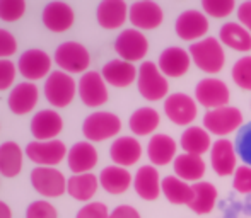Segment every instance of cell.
Returning a JSON list of instances; mask_svg holds the SVG:
<instances>
[{"label":"cell","mask_w":251,"mask_h":218,"mask_svg":"<svg viewBox=\"0 0 251 218\" xmlns=\"http://www.w3.org/2000/svg\"><path fill=\"white\" fill-rule=\"evenodd\" d=\"M162 195L173 205H190L193 199V186L176 175H166L161 182Z\"/></svg>","instance_id":"d6a6232c"},{"label":"cell","mask_w":251,"mask_h":218,"mask_svg":"<svg viewBox=\"0 0 251 218\" xmlns=\"http://www.w3.org/2000/svg\"><path fill=\"white\" fill-rule=\"evenodd\" d=\"M190 65H192V56H190L188 51L179 46L166 48L157 62L159 70L171 79H178V77L185 75L188 72Z\"/></svg>","instance_id":"44dd1931"},{"label":"cell","mask_w":251,"mask_h":218,"mask_svg":"<svg viewBox=\"0 0 251 218\" xmlns=\"http://www.w3.org/2000/svg\"><path fill=\"white\" fill-rule=\"evenodd\" d=\"M232 188L241 195H251V167L250 165H239L234 172Z\"/></svg>","instance_id":"60d3db41"},{"label":"cell","mask_w":251,"mask_h":218,"mask_svg":"<svg viewBox=\"0 0 251 218\" xmlns=\"http://www.w3.org/2000/svg\"><path fill=\"white\" fill-rule=\"evenodd\" d=\"M77 92L75 80L62 70H55L47 77L45 97L53 108H67L74 101Z\"/></svg>","instance_id":"5b68a950"},{"label":"cell","mask_w":251,"mask_h":218,"mask_svg":"<svg viewBox=\"0 0 251 218\" xmlns=\"http://www.w3.org/2000/svg\"><path fill=\"white\" fill-rule=\"evenodd\" d=\"M128 10L130 7L123 0H102L96 10L98 22L104 29H118L125 24Z\"/></svg>","instance_id":"cb8c5ba5"},{"label":"cell","mask_w":251,"mask_h":218,"mask_svg":"<svg viewBox=\"0 0 251 218\" xmlns=\"http://www.w3.org/2000/svg\"><path fill=\"white\" fill-rule=\"evenodd\" d=\"M161 182L162 181L159 179V172L154 165H142L137 171L135 177H133V188H135V193L142 199L154 201L162 193Z\"/></svg>","instance_id":"d4e9b609"},{"label":"cell","mask_w":251,"mask_h":218,"mask_svg":"<svg viewBox=\"0 0 251 218\" xmlns=\"http://www.w3.org/2000/svg\"><path fill=\"white\" fill-rule=\"evenodd\" d=\"M229 99H231L229 87L226 86L224 80L215 79V77L200 80L195 87V101L200 106L207 108L208 111L227 106Z\"/></svg>","instance_id":"ba28073f"},{"label":"cell","mask_w":251,"mask_h":218,"mask_svg":"<svg viewBox=\"0 0 251 218\" xmlns=\"http://www.w3.org/2000/svg\"><path fill=\"white\" fill-rule=\"evenodd\" d=\"M109 157L120 167L135 165L142 157V145L133 136H118L109 149Z\"/></svg>","instance_id":"603a6c76"},{"label":"cell","mask_w":251,"mask_h":218,"mask_svg":"<svg viewBox=\"0 0 251 218\" xmlns=\"http://www.w3.org/2000/svg\"><path fill=\"white\" fill-rule=\"evenodd\" d=\"M137 87H139L140 96L147 101H152V103L164 99L169 92L168 79L154 62H144L140 65Z\"/></svg>","instance_id":"7a4b0ae2"},{"label":"cell","mask_w":251,"mask_h":218,"mask_svg":"<svg viewBox=\"0 0 251 218\" xmlns=\"http://www.w3.org/2000/svg\"><path fill=\"white\" fill-rule=\"evenodd\" d=\"M188 53L192 62L205 73H219L226 65V51L222 43L212 36L193 43Z\"/></svg>","instance_id":"6da1fadb"},{"label":"cell","mask_w":251,"mask_h":218,"mask_svg":"<svg viewBox=\"0 0 251 218\" xmlns=\"http://www.w3.org/2000/svg\"><path fill=\"white\" fill-rule=\"evenodd\" d=\"M101 75L106 84L123 89V87H128L135 82L137 77H139V70L135 68L133 63L118 58L106 63L101 70Z\"/></svg>","instance_id":"d6986e66"},{"label":"cell","mask_w":251,"mask_h":218,"mask_svg":"<svg viewBox=\"0 0 251 218\" xmlns=\"http://www.w3.org/2000/svg\"><path fill=\"white\" fill-rule=\"evenodd\" d=\"M219 38L224 46L234 51H241V53L251 51V33L239 22H226L221 27Z\"/></svg>","instance_id":"f1b7e54d"},{"label":"cell","mask_w":251,"mask_h":218,"mask_svg":"<svg viewBox=\"0 0 251 218\" xmlns=\"http://www.w3.org/2000/svg\"><path fill=\"white\" fill-rule=\"evenodd\" d=\"M17 66L10 60H0V90H7L16 80Z\"/></svg>","instance_id":"7bdbcfd3"},{"label":"cell","mask_w":251,"mask_h":218,"mask_svg":"<svg viewBox=\"0 0 251 218\" xmlns=\"http://www.w3.org/2000/svg\"><path fill=\"white\" fill-rule=\"evenodd\" d=\"M176 150H178V145L175 138L166 133H159V135L151 136L149 145H147V157L154 165H168L175 162V159L178 157Z\"/></svg>","instance_id":"484cf974"},{"label":"cell","mask_w":251,"mask_h":218,"mask_svg":"<svg viewBox=\"0 0 251 218\" xmlns=\"http://www.w3.org/2000/svg\"><path fill=\"white\" fill-rule=\"evenodd\" d=\"M21 75L27 80H41L50 75L51 70V58L43 50H27L19 56L17 62Z\"/></svg>","instance_id":"9a60e30c"},{"label":"cell","mask_w":251,"mask_h":218,"mask_svg":"<svg viewBox=\"0 0 251 218\" xmlns=\"http://www.w3.org/2000/svg\"><path fill=\"white\" fill-rule=\"evenodd\" d=\"M63 128V119L53 109H43L38 111L31 119V133L38 142H48L56 140L55 136L60 135Z\"/></svg>","instance_id":"e0dca14e"},{"label":"cell","mask_w":251,"mask_h":218,"mask_svg":"<svg viewBox=\"0 0 251 218\" xmlns=\"http://www.w3.org/2000/svg\"><path fill=\"white\" fill-rule=\"evenodd\" d=\"M128 19L133 24V27H137L139 31H151L161 26L164 14H162V9L159 3L151 2V0H140V2H135L130 5Z\"/></svg>","instance_id":"5bb4252c"},{"label":"cell","mask_w":251,"mask_h":218,"mask_svg":"<svg viewBox=\"0 0 251 218\" xmlns=\"http://www.w3.org/2000/svg\"><path fill=\"white\" fill-rule=\"evenodd\" d=\"M109 218H140V213L130 205H120L113 210Z\"/></svg>","instance_id":"bcb514c9"},{"label":"cell","mask_w":251,"mask_h":218,"mask_svg":"<svg viewBox=\"0 0 251 218\" xmlns=\"http://www.w3.org/2000/svg\"><path fill=\"white\" fill-rule=\"evenodd\" d=\"M0 218H12V210L3 201H0Z\"/></svg>","instance_id":"7dc6e473"},{"label":"cell","mask_w":251,"mask_h":218,"mask_svg":"<svg viewBox=\"0 0 251 218\" xmlns=\"http://www.w3.org/2000/svg\"><path fill=\"white\" fill-rule=\"evenodd\" d=\"M164 112L169 121L179 126H190L199 114V103L192 96L183 92H176L166 97Z\"/></svg>","instance_id":"9c48e42d"},{"label":"cell","mask_w":251,"mask_h":218,"mask_svg":"<svg viewBox=\"0 0 251 218\" xmlns=\"http://www.w3.org/2000/svg\"><path fill=\"white\" fill-rule=\"evenodd\" d=\"M23 171V150L16 142L0 145V175L7 179L17 177Z\"/></svg>","instance_id":"836d02e7"},{"label":"cell","mask_w":251,"mask_h":218,"mask_svg":"<svg viewBox=\"0 0 251 218\" xmlns=\"http://www.w3.org/2000/svg\"><path fill=\"white\" fill-rule=\"evenodd\" d=\"M159 123H161V116L154 108H140L130 116L128 126L133 135L149 136L157 130Z\"/></svg>","instance_id":"e575fe53"},{"label":"cell","mask_w":251,"mask_h":218,"mask_svg":"<svg viewBox=\"0 0 251 218\" xmlns=\"http://www.w3.org/2000/svg\"><path fill=\"white\" fill-rule=\"evenodd\" d=\"M231 77L238 87L251 90V56H243L232 65Z\"/></svg>","instance_id":"d590c367"},{"label":"cell","mask_w":251,"mask_h":218,"mask_svg":"<svg viewBox=\"0 0 251 218\" xmlns=\"http://www.w3.org/2000/svg\"><path fill=\"white\" fill-rule=\"evenodd\" d=\"M79 97L86 106L100 108L106 104L109 94L100 72H86L79 80Z\"/></svg>","instance_id":"7c38bea8"},{"label":"cell","mask_w":251,"mask_h":218,"mask_svg":"<svg viewBox=\"0 0 251 218\" xmlns=\"http://www.w3.org/2000/svg\"><path fill=\"white\" fill-rule=\"evenodd\" d=\"M234 147L239 159L251 167V123L243 125V128L239 130L238 136H236Z\"/></svg>","instance_id":"8d00e7d4"},{"label":"cell","mask_w":251,"mask_h":218,"mask_svg":"<svg viewBox=\"0 0 251 218\" xmlns=\"http://www.w3.org/2000/svg\"><path fill=\"white\" fill-rule=\"evenodd\" d=\"M175 175L186 182H200V179L205 175V162L200 155L192 153H181L173 162Z\"/></svg>","instance_id":"83f0119b"},{"label":"cell","mask_w":251,"mask_h":218,"mask_svg":"<svg viewBox=\"0 0 251 218\" xmlns=\"http://www.w3.org/2000/svg\"><path fill=\"white\" fill-rule=\"evenodd\" d=\"M238 21L243 27H246L251 33V0L250 2H243L238 7Z\"/></svg>","instance_id":"f6af8a7d"},{"label":"cell","mask_w":251,"mask_h":218,"mask_svg":"<svg viewBox=\"0 0 251 218\" xmlns=\"http://www.w3.org/2000/svg\"><path fill=\"white\" fill-rule=\"evenodd\" d=\"M115 51L125 62H140L149 51V41L139 29H125L116 38Z\"/></svg>","instance_id":"8fae6325"},{"label":"cell","mask_w":251,"mask_h":218,"mask_svg":"<svg viewBox=\"0 0 251 218\" xmlns=\"http://www.w3.org/2000/svg\"><path fill=\"white\" fill-rule=\"evenodd\" d=\"M17 51V41L9 31L0 29V60H9Z\"/></svg>","instance_id":"ee69618b"},{"label":"cell","mask_w":251,"mask_h":218,"mask_svg":"<svg viewBox=\"0 0 251 218\" xmlns=\"http://www.w3.org/2000/svg\"><path fill=\"white\" fill-rule=\"evenodd\" d=\"M203 128L210 135L227 136L243 128V112L234 106H224L207 111L203 116Z\"/></svg>","instance_id":"3957f363"},{"label":"cell","mask_w":251,"mask_h":218,"mask_svg":"<svg viewBox=\"0 0 251 218\" xmlns=\"http://www.w3.org/2000/svg\"><path fill=\"white\" fill-rule=\"evenodd\" d=\"M98 150L91 142H79L69 149L67 164L74 174H87L98 165Z\"/></svg>","instance_id":"7402d4cb"},{"label":"cell","mask_w":251,"mask_h":218,"mask_svg":"<svg viewBox=\"0 0 251 218\" xmlns=\"http://www.w3.org/2000/svg\"><path fill=\"white\" fill-rule=\"evenodd\" d=\"M122 131V119L113 112L98 111L84 119L82 133L89 142H104Z\"/></svg>","instance_id":"277c9868"},{"label":"cell","mask_w":251,"mask_h":218,"mask_svg":"<svg viewBox=\"0 0 251 218\" xmlns=\"http://www.w3.org/2000/svg\"><path fill=\"white\" fill-rule=\"evenodd\" d=\"M181 149L185 153L201 157L212 149L210 133L201 126H188L181 135Z\"/></svg>","instance_id":"4dcf8cb0"},{"label":"cell","mask_w":251,"mask_h":218,"mask_svg":"<svg viewBox=\"0 0 251 218\" xmlns=\"http://www.w3.org/2000/svg\"><path fill=\"white\" fill-rule=\"evenodd\" d=\"M26 218H58V213L51 203L40 199V201H33L27 206Z\"/></svg>","instance_id":"ab89813d"},{"label":"cell","mask_w":251,"mask_h":218,"mask_svg":"<svg viewBox=\"0 0 251 218\" xmlns=\"http://www.w3.org/2000/svg\"><path fill=\"white\" fill-rule=\"evenodd\" d=\"M111 213L108 212V206L101 201H93L89 205H84L77 212L75 218H109Z\"/></svg>","instance_id":"b9f144b4"},{"label":"cell","mask_w":251,"mask_h":218,"mask_svg":"<svg viewBox=\"0 0 251 218\" xmlns=\"http://www.w3.org/2000/svg\"><path fill=\"white\" fill-rule=\"evenodd\" d=\"M100 188V177L93 172L87 174H74L67 181V193L77 201H89L98 193Z\"/></svg>","instance_id":"f546056e"},{"label":"cell","mask_w":251,"mask_h":218,"mask_svg":"<svg viewBox=\"0 0 251 218\" xmlns=\"http://www.w3.org/2000/svg\"><path fill=\"white\" fill-rule=\"evenodd\" d=\"M201 9L207 16L221 19V17H227L236 9L234 0H203L201 2Z\"/></svg>","instance_id":"f35d334b"},{"label":"cell","mask_w":251,"mask_h":218,"mask_svg":"<svg viewBox=\"0 0 251 218\" xmlns=\"http://www.w3.org/2000/svg\"><path fill=\"white\" fill-rule=\"evenodd\" d=\"M26 14L24 0H0V19L5 22H16Z\"/></svg>","instance_id":"74e56055"},{"label":"cell","mask_w":251,"mask_h":218,"mask_svg":"<svg viewBox=\"0 0 251 218\" xmlns=\"http://www.w3.org/2000/svg\"><path fill=\"white\" fill-rule=\"evenodd\" d=\"M217 203V189L212 182L200 181L193 184V199L190 203V210L197 215H207L215 208Z\"/></svg>","instance_id":"1f68e13d"},{"label":"cell","mask_w":251,"mask_h":218,"mask_svg":"<svg viewBox=\"0 0 251 218\" xmlns=\"http://www.w3.org/2000/svg\"><path fill=\"white\" fill-rule=\"evenodd\" d=\"M55 63L65 73H86L91 56L84 44L77 41H65L55 51Z\"/></svg>","instance_id":"8992f818"},{"label":"cell","mask_w":251,"mask_h":218,"mask_svg":"<svg viewBox=\"0 0 251 218\" xmlns=\"http://www.w3.org/2000/svg\"><path fill=\"white\" fill-rule=\"evenodd\" d=\"M43 24L51 33H65L75 21L72 7L65 2H50L43 9Z\"/></svg>","instance_id":"ffe728a7"},{"label":"cell","mask_w":251,"mask_h":218,"mask_svg":"<svg viewBox=\"0 0 251 218\" xmlns=\"http://www.w3.org/2000/svg\"><path fill=\"white\" fill-rule=\"evenodd\" d=\"M236 147L231 140L227 138H219L217 142L212 143L210 149V164L212 169L217 175L221 177H227V175H232L236 172V164H238V159H236Z\"/></svg>","instance_id":"4fadbf2b"},{"label":"cell","mask_w":251,"mask_h":218,"mask_svg":"<svg viewBox=\"0 0 251 218\" xmlns=\"http://www.w3.org/2000/svg\"><path fill=\"white\" fill-rule=\"evenodd\" d=\"M100 184L109 195H123L125 191H128L130 184H132V174L125 167L108 165L101 171Z\"/></svg>","instance_id":"4316f807"},{"label":"cell","mask_w":251,"mask_h":218,"mask_svg":"<svg viewBox=\"0 0 251 218\" xmlns=\"http://www.w3.org/2000/svg\"><path fill=\"white\" fill-rule=\"evenodd\" d=\"M38 101H40L38 87L33 82H21L10 90L7 104H9V109L14 114L24 116L38 106Z\"/></svg>","instance_id":"ac0fdd59"},{"label":"cell","mask_w":251,"mask_h":218,"mask_svg":"<svg viewBox=\"0 0 251 218\" xmlns=\"http://www.w3.org/2000/svg\"><path fill=\"white\" fill-rule=\"evenodd\" d=\"M208 19L199 10H185L176 19V34L183 41H199L208 33Z\"/></svg>","instance_id":"2e32d148"},{"label":"cell","mask_w":251,"mask_h":218,"mask_svg":"<svg viewBox=\"0 0 251 218\" xmlns=\"http://www.w3.org/2000/svg\"><path fill=\"white\" fill-rule=\"evenodd\" d=\"M31 184L45 198H58L67 191L65 175L55 167H34L31 171Z\"/></svg>","instance_id":"30bf717a"},{"label":"cell","mask_w":251,"mask_h":218,"mask_svg":"<svg viewBox=\"0 0 251 218\" xmlns=\"http://www.w3.org/2000/svg\"><path fill=\"white\" fill-rule=\"evenodd\" d=\"M26 155L31 162L38 164V167H55L69 155V149L60 140H48V142H34L27 143Z\"/></svg>","instance_id":"52a82bcc"}]
</instances>
